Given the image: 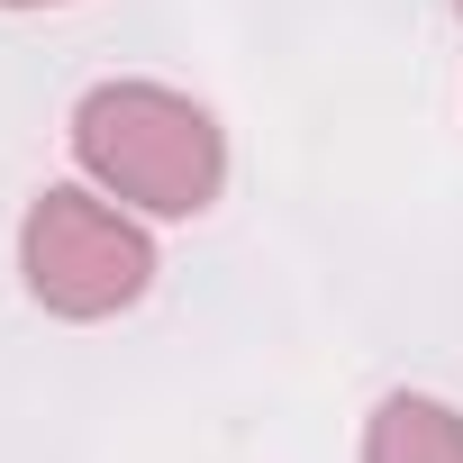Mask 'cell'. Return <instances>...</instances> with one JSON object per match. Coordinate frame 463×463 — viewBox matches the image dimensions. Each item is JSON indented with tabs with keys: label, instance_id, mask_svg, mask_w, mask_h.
Here are the masks:
<instances>
[{
	"label": "cell",
	"instance_id": "7a4b0ae2",
	"mask_svg": "<svg viewBox=\"0 0 463 463\" xmlns=\"http://www.w3.org/2000/svg\"><path fill=\"white\" fill-rule=\"evenodd\" d=\"M19 282L46 318H118L155 291V237L146 218L118 209L109 191H82V182H46L19 218Z\"/></svg>",
	"mask_w": 463,
	"mask_h": 463
},
{
	"label": "cell",
	"instance_id": "3957f363",
	"mask_svg": "<svg viewBox=\"0 0 463 463\" xmlns=\"http://www.w3.org/2000/svg\"><path fill=\"white\" fill-rule=\"evenodd\" d=\"M364 463H463V409L436 391H391L364 418Z\"/></svg>",
	"mask_w": 463,
	"mask_h": 463
},
{
	"label": "cell",
	"instance_id": "277c9868",
	"mask_svg": "<svg viewBox=\"0 0 463 463\" xmlns=\"http://www.w3.org/2000/svg\"><path fill=\"white\" fill-rule=\"evenodd\" d=\"M0 10H64V0H0Z\"/></svg>",
	"mask_w": 463,
	"mask_h": 463
},
{
	"label": "cell",
	"instance_id": "5b68a950",
	"mask_svg": "<svg viewBox=\"0 0 463 463\" xmlns=\"http://www.w3.org/2000/svg\"><path fill=\"white\" fill-rule=\"evenodd\" d=\"M454 19H463V0H454Z\"/></svg>",
	"mask_w": 463,
	"mask_h": 463
},
{
	"label": "cell",
	"instance_id": "6da1fadb",
	"mask_svg": "<svg viewBox=\"0 0 463 463\" xmlns=\"http://www.w3.org/2000/svg\"><path fill=\"white\" fill-rule=\"evenodd\" d=\"M64 137L82 182L137 218H200L227 191V128L173 82H91Z\"/></svg>",
	"mask_w": 463,
	"mask_h": 463
}]
</instances>
